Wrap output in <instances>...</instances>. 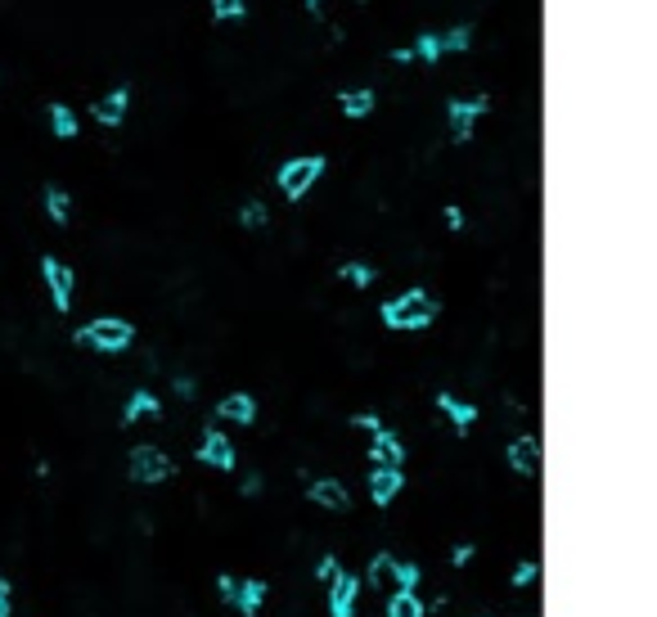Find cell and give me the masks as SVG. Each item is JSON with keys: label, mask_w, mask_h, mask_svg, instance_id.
Segmentation results:
<instances>
[{"label": "cell", "mask_w": 657, "mask_h": 617, "mask_svg": "<svg viewBox=\"0 0 657 617\" xmlns=\"http://www.w3.org/2000/svg\"><path fill=\"white\" fill-rule=\"evenodd\" d=\"M437 316H441V302L432 298L428 289H405L378 307V320H383L392 334H419V329H428Z\"/></svg>", "instance_id": "obj_1"}, {"label": "cell", "mask_w": 657, "mask_h": 617, "mask_svg": "<svg viewBox=\"0 0 657 617\" xmlns=\"http://www.w3.org/2000/svg\"><path fill=\"white\" fill-rule=\"evenodd\" d=\"M72 343L90 347V352H99V356H117L135 343V325L122 316H95L90 325H81L77 334H72Z\"/></svg>", "instance_id": "obj_2"}, {"label": "cell", "mask_w": 657, "mask_h": 617, "mask_svg": "<svg viewBox=\"0 0 657 617\" xmlns=\"http://www.w3.org/2000/svg\"><path fill=\"white\" fill-rule=\"evenodd\" d=\"M324 154H302V158H288V163H279V172H275V185H279V194H284L288 203H297V199H306V194L315 190V181L324 176Z\"/></svg>", "instance_id": "obj_3"}, {"label": "cell", "mask_w": 657, "mask_h": 617, "mask_svg": "<svg viewBox=\"0 0 657 617\" xmlns=\"http://www.w3.org/2000/svg\"><path fill=\"white\" fill-rule=\"evenodd\" d=\"M486 109H491V100H486V95H455V100H446L450 140H455V145H468V140H473L477 118H486Z\"/></svg>", "instance_id": "obj_4"}, {"label": "cell", "mask_w": 657, "mask_h": 617, "mask_svg": "<svg viewBox=\"0 0 657 617\" xmlns=\"http://www.w3.org/2000/svg\"><path fill=\"white\" fill-rule=\"evenodd\" d=\"M126 473H131L135 482H167V478H176V464H171V455L167 451H158V446H135L131 455H126Z\"/></svg>", "instance_id": "obj_5"}, {"label": "cell", "mask_w": 657, "mask_h": 617, "mask_svg": "<svg viewBox=\"0 0 657 617\" xmlns=\"http://www.w3.org/2000/svg\"><path fill=\"white\" fill-rule=\"evenodd\" d=\"M41 280H45V289H50L54 311H72V293H77V275H72V266L59 262V257H41Z\"/></svg>", "instance_id": "obj_6"}, {"label": "cell", "mask_w": 657, "mask_h": 617, "mask_svg": "<svg viewBox=\"0 0 657 617\" xmlns=\"http://www.w3.org/2000/svg\"><path fill=\"white\" fill-rule=\"evenodd\" d=\"M198 464H207V469H216V473H230L234 464H239L234 442L221 428H203V437H198Z\"/></svg>", "instance_id": "obj_7"}, {"label": "cell", "mask_w": 657, "mask_h": 617, "mask_svg": "<svg viewBox=\"0 0 657 617\" xmlns=\"http://www.w3.org/2000/svg\"><path fill=\"white\" fill-rule=\"evenodd\" d=\"M126 113H131V86H113V91H104L95 104H90V118H95L99 127H108V131L122 127Z\"/></svg>", "instance_id": "obj_8"}, {"label": "cell", "mask_w": 657, "mask_h": 617, "mask_svg": "<svg viewBox=\"0 0 657 617\" xmlns=\"http://www.w3.org/2000/svg\"><path fill=\"white\" fill-rule=\"evenodd\" d=\"M405 487V469H392V464H374L369 469V500H374L378 509H387L396 496H401Z\"/></svg>", "instance_id": "obj_9"}, {"label": "cell", "mask_w": 657, "mask_h": 617, "mask_svg": "<svg viewBox=\"0 0 657 617\" xmlns=\"http://www.w3.org/2000/svg\"><path fill=\"white\" fill-rule=\"evenodd\" d=\"M356 604H360V577L338 572L329 581V617H356Z\"/></svg>", "instance_id": "obj_10"}, {"label": "cell", "mask_w": 657, "mask_h": 617, "mask_svg": "<svg viewBox=\"0 0 657 617\" xmlns=\"http://www.w3.org/2000/svg\"><path fill=\"white\" fill-rule=\"evenodd\" d=\"M509 469L518 478H536L540 473V437L536 433H522L509 442Z\"/></svg>", "instance_id": "obj_11"}, {"label": "cell", "mask_w": 657, "mask_h": 617, "mask_svg": "<svg viewBox=\"0 0 657 617\" xmlns=\"http://www.w3.org/2000/svg\"><path fill=\"white\" fill-rule=\"evenodd\" d=\"M216 419L239 424V428H252V424H257V397H252V392H230V397L216 401Z\"/></svg>", "instance_id": "obj_12"}, {"label": "cell", "mask_w": 657, "mask_h": 617, "mask_svg": "<svg viewBox=\"0 0 657 617\" xmlns=\"http://www.w3.org/2000/svg\"><path fill=\"white\" fill-rule=\"evenodd\" d=\"M369 464H392V469H401L405 464V442L392 433V428L369 433Z\"/></svg>", "instance_id": "obj_13"}, {"label": "cell", "mask_w": 657, "mask_h": 617, "mask_svg": "<svg viewBox=\"0 0 657 617\" xmlns=\"http://www.w3.org/2000/svg\"><path fill=\"white\" fill-rule=\"evenodd\" d=\"M306 496H311V505H320V509H333V514H347V509H351V491L342 487L338 478H315Z\"/></svg>", "instance_id": "obj_14"}, {"label": "cell", "mask_w": 657, "mask_h": 617, "mask_svg": "<svg viewBox=\"0 0 657 617\" xmlns=\"http://www.w3.org/2000/svg\"><path fill=\"white\" fill-rule=\"evenodd\" d=\"M437 410L450 419V428H455L459 437L477 424V406L473 401H464V397H455V392H437Z\"/></svg>", "instance_id": "obj_15"}, {"label": "cell", "mask_w": 657, "mask_h": 617, "mask_svg": "<svg viewBox=\"0 0 657 617\" xmlns=\"http://www.w3.org/2000/svg\"><path fill=\"white\" fill-rule=\"evenodd\" d=\"M396 572H401V559H392V554H374L369 559V568H365V581H369V590H401L396 586Z\"/></svg>", "instance_id": "obj_16"}, {"label": "cell", "mask_w": 657, "mask_h": 617, "mask_svg": "<svg viewBox=\"0 0 657 617\" xmlns=\"http://www.w3.org/2000/svg\"><path fill=\"white\" fill-rule=\"evenodd\" d=\"M158 415H162V401L149 388H135L122 406V424H140V419H158Z\"/></svg>", "instance_id": "obj_17"}, {"label": "cell", "mask_w": 657, "mask_h": 617, "mask_svg": "<svg viewBox=\"0 0 657 617\" xmlns=\"http://www.w3.org/2000/svg\"><path fill=\"white\" fill-rule=\"evenodd\" d=\"M374 91L369 86H351V91H338V109H342V118H351V122H360V118H369L374 113Z\"/></svg>", "instance_id": "obj_18"}, {"label": "cell", "mask_w": 657, "mask_h": 617, "mask_svg": "<svg viewBox=\"0 0 657 617\" xmlns=\"http://www.w3.org/2000/svg\"><path fill=\"white\" fill-rule=\"evenodd\" d=\"M45 118H50L54 140H77V136H81V122H77V113H72V104L54 100L50 109H45Z\"/></svg>", "instance_id": "obj_19"}, {"label": "cell", "mask_w": 657, "mask_h": 617, "mask_svg": "<svg viewBox=\"0 0 657 617\" xmlns=\"http://www.w3.org/2000/svg\"><path fill=\"white\" fill-rule=\"evenodd\" d=\"M261 604H266V581H257V577L239 581V595H234L230 608H239V617H257Z\"/></svg>", "instance_id": "obj_20"}, {"label": "cell", "mask_w": 657, "mask_h": 617, "mask_svg": "<svg viewBox=\"0 0 657 617\" xmlns=\"http://www.w3.org/2000/svg\"><path fill=\"white\" fill-rule=\"evenodd\" d=\"M45 217L54 221V226H68L72 221V199H68V190H63V185H45Z\"/></svg>", "instance_id": "obj_21"}, {"label": "cell", "mask_w": 657, "mask_h": 617, "mask_svg": "<svg viewBox=\"0 0 657 617\" xmlns=\"http://www.w3.org/2000/svg\"><path fill=\"white\" fill-rule=\"evenodd\" d=\"M387 617H428V608H423V599L414 590H392L387 595Z\"/></svg>", "instance_id": "obj_22"}, {"label": "cell", "mask_w": 657, "mask_h": 617, "mask_svg": "<svg viewBox=\"0 0 657 617\" xmlns=\"http://www.w3.org/2000/svg\"><path fill=\"white\" fill-rule=\"evenodd\" d=\"M437 41H441V55H464V50L473 46V28H468V23H455V28L437 32Z\"/></svg>", "instance_id": "obj_23"}, {"label": "cell", "mask_w": 657, "mask_h": 617, "mask_svg": "<svg viewBox=\"0 0 657 617\" xmlns=\"http://www.w3.org/2000/svg\"><path fill=\"white\" fill-rule=\"evenodd\" d=\"M410 55H414V64L437 68V64H441V41H437V32H419V37H414V46H410Z\"/></svg>", "instance_id": "obj_24"}, {"label": "cell", "mask_w": 657, "mask_h": 617, "mask_svg": "<svg viewBox=\"0 0 657 617\" xmlns=\"http://www.w3.org/2000/svg\"><path fill=\"white\" fill-rule=\"evenodd\" d=\"M248 19V0H212V23H243Z\"/></svg>", "instance_id": "obj_25"}, {"label": "cell", "mask_w": 657, "mask_h": 617, "mask_svg": "<svg viewBox=\"0 0 657 617\" xmlns=\"http://www.w3.org/2000/svg\"><path fill=\"white\" fill-rule=\"evenodd\" d=\"M338 275L351 284V289H369V284L378 280V271H374L369 262H342V271H338Z\"/></svg>", "instance_id": "obj_26"}, {"label": "cell", "mask_w": 657, "mask_h": 617, "mask_svg": "<svg viewBox=\"0 0 657 617\" xmlns=\"http://www.w3.org/2000/svg\"><path fill=\"white\" fill-rule=\"evenodd\" d=\"M266 221H270V212H266V203H261V199H248V203L239 208V226H243V230H261Z\"/></svg>", "instance_id": "obj_27"}, {"label": "cell", "mask_w": 657, "mask_h": 617, "mask_svg": "<svg viewBox=\"0 0 657 617\" xmlns=\"http://www.w3.org/2000/svg\"><path fill=\"white\" fill-rule=\"evenodd\" d=\"M536 581H540V563L536 559H527V563H518V568H513V586H518V590L536 586Z\"/></svg>", "instance_id": "obj_28"}, {"label": "cell", "mask_w": 657, "mask_h": 617, "mask_svg": "<svg viewBox=\"0 0 657 617\" xmlns=\"http://www.w3.org/2000/svg\"><path fill=\"white\" fill-rule=\"evenodd\" d=\"M351 428H360V433H378V428H383V419H378L374 410H356V415H351Z\"/></svg>", "instance_id": "obj_29"}, {"label": "cell", "mask_w": 657, "mask_h": 617, "mask_svg": "<svg viewBox=\"0 0 657 617\" xmlns=\"http://www.w3.org/2000/svg\"><path fill=\"white\" fill-rule=\"evenodd\" d=\"M419 577H423L419 563H401V572H396V586H401V590H414V586H419Z\"/></svg>", "instance_id": "obj_30"}, {"label": "cell", "mask_w": 657, "mask_h": 617, "mask_svg": "<svg viewBox=\"0 0 657 617\" xmlns=\"http://www.w3.org/2000/svg\"><path fill=\"white\" fill-rule=\"evenodd\" d=\"M338 572H342V563L333 559V554H320V563H315V577H320V581H333Z\"/></svg>", "instance_id": "obj_31"}, {"label": "cell", "mask_w": 657, "mask_h": 617, "mask_svg": "<svg viewBox=\"0 0 657 617\" xmlns=\"http://www.w3.org/2000/svg\"><path fill=\"white\" fill-rule=\"evenodd\" d=\"M216 590H221L225 604H234V595H239V581H234L230 572H221V577H216Z\"/></svg>", "instance_id": "obj_32"}, {"label": "cell", "mask_w": 657, "mask_h": 617, "mask_svg": "<svg viewBox=\"0 0 657 617\" xmlns=\"http://www.w3.org/2000/svg\"><path fill=\"white\" fill-rule=\"evenodd\" d=\"M450 563H455V568H468V563H473V545L459 541L455 550H450Z\"/></svg>", "instance_id": "obj_33"}, {"label": "cell", "mask_w": 657, "mask_h": 617, "mask_svg": "<svg viewBox=\"0 0 657 617\" xmlns=\"http://www.w3.org/2000/svg\"><path fill=\"white\" fill-rule=\"evenodd\" d=\"M446 230H464V208H455V203L446 208Z\"/></svg>", "instance_id": "obj_34"}, {"label": "cell", "mask_w": 657, "mask_h": 617, "mask_svg": "<svg viewBox=\"0 0 657 617\" xmlns=\"http://www.w3.org/2000/svg\"><path fill=\"white\" fill-rule=\"evenodd\" d=\"M171 388H176V397H185V401L194 397V379H185V374H180V379L171 383Z\"/></svg>", "instance_id": "obj_35"}, {"label": "cell", "mask_w": 657, "mask_h": 617, "mask_svg": "<svg viewBox=\"0 0 657 617\" xmlns=\"http://www.w3.org/2000/svg\"><path fill=\"white\" fill-rule=\"evenodd\" d=\"M387 59H392V64H414L410 46H396V50H392V55H387Z\"/></svg>", "instance_id": "obj_36"}, {"label": "cell", "mask_w": 657, "mask_h": 617, "mask_svg": "<svg viewBox=\"0 0 657 617\" xmlns=\"http://www.w3.org/2000/svg\"><path fill=\"white\" fill-rule=\"evenodd\" d=\"M261 491V478H243V496H257Z\"/></svg>", "instance_id": "obj_37"}, {"label": "cell", "mask_w": 657, "mask_h": 617, "mask_svg": "<svg viewBox=\"0 0 657 617\" xmlns=\"http://www.w3.org/2000/svg\"><path fill=\"white\" fill-rule=\"evenodd\" d=\"M302 5H306V10H311V14H320V5H324V0H302Z\"/></svg>", "instance_id": "obj_38"}, {"label": "cell", "mask_w": 657, "mask_h": 617, "mask_svg": "<svg viewBox=\"0 0 657 617\" xmlns=\"http://www.w3.org/2000/svg\"><path fill=\"white\" fill-rule=\"evenodd\" d=\"M0 617H9V599H0Z\"/></svg>", "instance_id": "obj_39"}, {"label": "cell", "mask_w": 657, "mask_h": 617, "mask_svg": "<svg viewBox=\"0 0 657 617\" xmlns=\"http://www.w3.org/2000/svg\"><path fill=\"white\" fill-rule=\"evenodd\" d=\"M0 599H9V586H5V581H0Z\"/></svg>", "instance_id": "obj_40"}]
</instances>
